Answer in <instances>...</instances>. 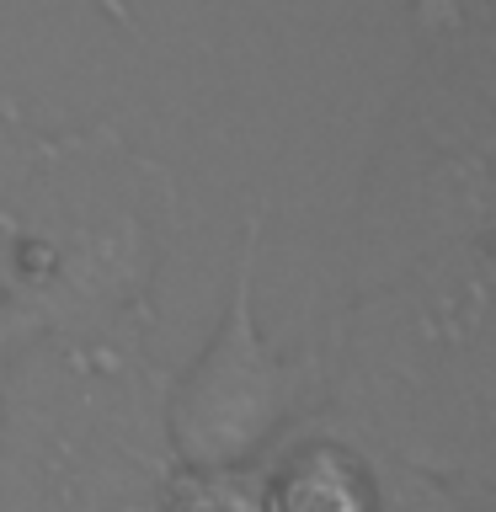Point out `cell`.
I'll return each mask as SVG.
<instances>
[{"label":"cell","instance_id":"9c48e42d","mask_svg":"<svg viewBox=\"0 0 496 512\" xmlns=\"http://www.w3.org/2000/svg\"><path fill=\"white\" fill-rule=\"evenodd\" d=\"M390 512H496V496H470V491H448L427 475H411L395 464V507Z\"/></svg>","mask_w":496,"mask_h":512},{"label":"cell","instance_id":"52a82bcc","mask_svg":"<svg viewBox=\"0 0 496 512\" xmlns=\"http://www.w3.org/2000/svg\"><path fill=\"white\" fill-rule=\"evenodd\" d=\"M166 512H267L262 464H171Z\"/></svg>","mask_w":496,"mask_h":512},{"label":"cell","instance_id":"6da1fadb","mask_svg":"<svg viewBox=\"0 0 496 512\" xmlns=\"http://www.w3.org/2000/svg\"><path fill=\"white\" fill-rule=\"evenodd\" d=\"M182 240V182L118 123L48 128L0 203V299L43 352H155L160 278Z\"/></svg>","mask_w":496,"mask_h":512},{"label":"cell","instance_id":"30bf717a","mask_svg":"<svg viewBox=\"0 0 496 512\" xmlns=\"http://www.w3.org/2000/svg\"><path fill=\"white\" fill-rule=\"evenodd\" d=\"M16 358H22V342H16L11 310H6V299H0V427H6V395H11V374H16Z\"/></svg>","mask_w":496,"mask_h":512},{"label":"cell","instance_id":"277c9868","mask_svg":"<svg viewBox=\"0 0 496 512\" xmlns=\"http://www.w3.org/2000/svg\"><path fill=\"white\" fill-rule=\"evenodd\" d=\"M166 368L155 352L27 347L0 427V512H166Z\"/></svg>","mask_w":496,"mask_h":512},{"label":"cell","instance_id":"3957f363","mask_svg":"<svg viewBox=\"0 0 496 512\" xmlns=\"http://www.w3.org/2000/svg\"><path fill=\"white\" fill-rule=\"evenodd\" d=\"M496 224V0H411V64L363 166L347 294L379 288Z\"/></svg>","mask_w":496,"mask_h":512},{"label":"cell","instance_id":"7a4b0ae2","mask_svg":"<svg viewBox=\"0 0 496 512\" xmlns=\"http://www.w3.org/2000/svg\"><path fill=\"white\" fill-rule=\"evenodd\" d=\"M320 411L384 464L496 496V267L454 246L347 294L315 342Z\"/></svg>","mask_w":496,"mask_h":512},{"label":"cell","instance_id":"ba28073f","mask_svg":"<svg viewBox=\"0 0 496 512\" xmlns=\"http://www.w3.org/2000/svg\"><path fill=\"white\" fill-rule=\"evenodd\" d=\"M43 144H48V128L32 123L27 102L11 86H0V203L22 187V176L32 166H38Z\"/></svg>","mask_w":496,"mask_h":512},{"label":"cell","instance_id":"5b68a950","mask_svg":"<svg viewBox=\"0 0 496 512\" xmlns=\"http://www.w3.org/2000/svg\"><path fill=\"white\" fill-rule=\"evenodd\" d=\"M267 256V203L240 214L230 251L224 310L187 368H166L160 422L182 464H262L299 422L320 411V358L315 342L283 352L267 342L256 315V283Z\"/></svg>","mask_w":496,"mask_h":512},{"label":"cell","instance_id":"8fae6325","mask_svg":"<svg viewBox=\"0 0 496 512\" xmlns=\"http://www.w3.org/2000/svg\"><path fill=\"white\" fill-rule=\"evenodd\" d=\"M91 6H96V16H107V22L123 27V32L139 27V16H134V6H128V0H91Z\"/></svg>","mask_w":496,"mask_h":512},{"label":"cell","instance_id":"8992f818","mask_svg":"<svg viewBox=\"0 0 496 512\" xmlns=\"http://www.w3.org/2000/svg\"><path fill=\"white\" fill-rule=\"evenodd\" d=\"M262 502L267 512H390L395 464L310 416L262 459Z\"/></svg>","mask_w":496,"mask_h":512}]
</instances>
